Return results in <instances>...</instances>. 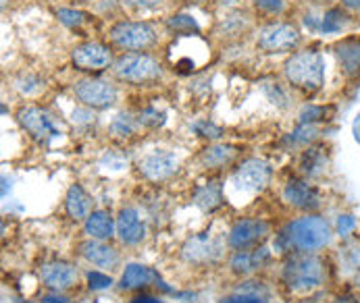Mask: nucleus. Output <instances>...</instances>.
Here are the masks:
<instances>
[{"label": "nucleus", "instance_id": "f257e3e1", "mask_svg": "<svg viewBox=\"0 0 360 303\" xmlns=\"http://www.w3.org/2000/svg\"><path fill=\"white\" fill-rule=\"evenodd\" d=\"M331 229L321 216H304L288 224V229L279 235L281 248H296L302 252H314L329 243Z\"/></svg>", "mask_w": 360, "mask_h": 303}, {"label": "nucleus", "instance_id": "f03ea898", "mask_svg": "<svg viewBox=\"0 0 360 303\" xmlns=\"http://www.w3.org/2000/svg\"><path fill=\"white\" fill-rule=\"evenodd\" d=\"M285 79L304 92H316L325 81V60L319 52L302 50L292 54L283 65Z\"/></svg>", "mask_w": 360, "mask_h": 303}, {"label": "nucleus", "instance_id": "7ed1b4c3", "mask_svg": "<svg viewBox=\"0 0 360 303\" xmlns=\"http://www.w3.org/2000/svg\"><path fill=\"white\" fill-rule=\"evenodd\" d=\"M210 56V48L205 40L196 34L192 36H179L167 50V58L173 67V71L181 75H192L202 65H206Z\"/></svg>", "mask_w": 360, "mask_h": 303}, {"label": "nucleus", "instance_id": "20e7f679", "mask_svg": "<svg viewBox=\"0 0 360 303\" xmlns=\"http://www.w3.org/2000/svg\"><path fill=\"white\" fill-rule=\"evenodd\" d=\"M112 75L121 81L127 83H153L158 81L162 75V67L158 65V60L153 58L150 54H142V52H131V54H123L112 62Z\"/></svg>", "mask_w": 360, "mask_h": 303}, {"label": "nucleus", "instance_id": "39448f33", "mask_svg": "<svg viewBox=\"0 0 360 303\" xmlns=\"http://www.w3.org/2000/svg\"><path fill=\"white\" fill-rule=\"evenodd\" d=\"M283 281L296 293H307L323 283V264L314 255H292L283 266Z\"/></svg>", "mask_w": 360, "mask_h": 303}, {"label": "nucleus", "instance_id": "423d86ee", "mask_svg": "<svg viewBox=\"0 0 360 303\" xmlns=\"http://www.w3.org/2000/svg\"><path fill=\"white\" fill-rule=\"evenodd\" d=\"M269 179H271V166L258 158H250V160L242 162L238 166V170L233 173V177L229 181L231 196L238 200L255 198L266 187Z\"/></svg>", "mask_w": 360, "mask_h": 303}, {"label": "nucleus", "instance_id": "0eeeda50", "mask_svg": "<svg viewBox=\"0 0 360 303\" xmlns=\"http://www.w3.org/2000/svg\"><path fill=\"white\" fill-rule=\"evenodd\" d=\"M108 38L121 50H148L156 44L155 27L146 21H119L110 27Z\"/></svg>", "mask_w": 360, "mask_h": 303}, {"label": "nucleus", "instance_id": "6e6552de", "mask_svg": "<svg viewBox=\"0 0 360 303\" xmlns=\"http://www.w3.org/2000/svg\"><path fill=\"white\" fill-rule=\"evenodd\" d=\"M300 42V34L290 23H269L258 32V46L264 52H290Z\"/></svg>", "mask_w": 360, "mask_h": 303}, {"label": "nucleus", "instance_id": "1a4fd4ad", "mask_svg": "<svg viewBox=\"0 0 360 303\" xmlns=\"http://www.w3.org/2000/svg\"><path fill=\"white\" fill-rule=\"evenodd\" d=\"M17 119H19L21 127L38 142H51L58 135L52 114L40 106H23L19 110Z\"/></svg>", "mask_w": 360, "mask_h": 303}, {"label": "nucleus", "instance_id": "9d476101", "mask_svg": "<svg viewBox=\"0 0 360 303\" xmlns=\"http://www.w3.org/2000/svg\"><path fill=\"white\" fill-rule=\"evenodd\" d=\"M269 235V222L260 218H244L233 224L229 231V248L240 252V250H250L258 245L264 237Z\"/></svg>", "mask_w": 360, "mask_h": 303}, {"label": "nucleus", "instance_id": "9b49d317", "mask_svg": "<svg viewBox=\"0 0 360 303\" xmlns=\"http://www.w3.org/2000/svg\"><path fill=\"white\" fill-rule=\"evenodd\" d=\"M75 96L90 108H108L117 102V88L103 79H84L75 83Z\"/></svg>", "mask_w": 360, "mask_h": 303}, {"label": "nucleus", "instance_id": "f8f14e48", "mask_svg": "<svg viewBox=\"0 0 360 303\" xmlns=\"http://www.w3.org/2000/svg\"><path fill=\"white\" fill-rule=\"evenodd\" d=\"M71 60L79 71L96 73V71L106 69L112 62V54H110V48L101 44V42H86V44L73 48Z\"/></svg>", "mask_w": 360, "mask_h": 303}, {"label": "nucleus", "instance_id": "ddd939ff", "mask_svg": "<svg viewBox=\"0 0 360 303\" xmlns=\"http://www.w3.org/2000/svg\"><path fill=\"white\" fill-rule=\"evenodd\" d=\"M177 166H179L177 156L167 150H155L140 160V170L150 181H162L171 177L177 170Z\"/></svg>", "mask_w": 360, "mask_h": 303}, {"label": "nucleus", "instance_id": "4468645a", "mask_svg": "<svg viewBox=\"0 0 360 303\" xmlns=\"http://www.w3.org/2000/svg\"><path fill=\"white\" fill-rule=\"evenodd\" d=\"M42 281L52 291H67L77 283V270L75 266L67 262H51L42 268Z\"/></svg>", "mask_w": 360, "mask_h": 303}, {"label": "nucleus", "instance_id": "2eb2a0df", "mask_svg": "<svg viewBox=\"0 0 360 303\" xmlns=\"http://www.w3.org/2000/svg\"><path fill=\"white\" fill-rule=\"evenodd\" d=\"M117 235H119V239L125 245H136V243H140L144 239L146 229H144V222H142L140 214L134 208H125V210L119 212V218H117Z\"/></svg>", "mask_w": 360, "mask_h": 303}, {"label": "nucleus", "instance_id": "dca6fc26", "mask_svg": "<svg viewBox=\"0 0 360 303\" xmlns=\"http://www.w3.org/2000/svg\"><path fill=\"white\" fill-rule=\"evenodd\" d=\"M283 200L290 203V206L298 208V210H314V208L321 206L319 194L310 187L309 183L298 181V179H294V181H290V183L285 185V189H283Z\"/></svg>", "mask_w": 360, "mask_h": 303}, {"label": "nucleus", "instance_id": "f3484780", "mask_svg": "<svg viewBox=\"0 0 360 303\" xmlns=\"http://www.w3.org/2000/svg\"><path fill=\"white\" fill-rule=\"evenodd\" d=\"M269 257H271V253L266 252L264 248H258V250H240V252H236L231 255L229 266L238 274H250L255 270H260L269 262Z\"/></svg>", "mask_w": 360, "mask_h": 303}, {"label": "nucleus", "instance_id": "a211bd4d", "mask_svg": "<svg viewBox=\"0 0 360 303\" xmlns=\"http://www.w3.org/2000/svg\"><path fill=\"white\" fill-rule=\"evenodd\" d=\"M150 283H156V287L160 285L162 289H167V287L160 283V278L156 276L155 272H153L150 268L142 266V264H129V266L125 268L123 276H121V289H127V291H131V289H142V287H146V285H150Z\"/></svg>", "mask_w": 360, "mask_h": 303}, {"label": "nucleus", "instance_id": "6ab92c4d", "mask_svg": "<svg viewBox=\"0 0 360 303\" xmlns=\"http://www.w3.org/2000/svg\"><path fill=\"white\" fill-rule=\"evenodd\" d=\"M335 54L340 58V65L346 75H359L360 73V40L359 38H346L335 46Z\"/></svg>", "mask_w": 360, "mask_h": 303}, {"label": "nucleus", "instance_id": "aec40b11", "mask_svg": "<svg viewBox=\"0 0 360 303\" xmlns=\"http://www.w3.org/2000/svg\"><path fill=\"white\" fill-rule=\"evenodd\" d=\"M115 227L117 224L112 222L110 214L104 210H96L86 218V235H90L92 239H98V241L110 239L115 233Z\"/></svg>", "mask_w": 360, "mask_h": 303}, {"label": "nucleus", "instance_id": "412c9836", "mask_svg": "<svg viewBox=\"0 0 360 303\" xmlns=\"http://www.w3.org/2000/svg\"><path fill=\"white\" fill-rule=\"evenodd\" d=\"M82 253H84V257H86L88 262H92V264H96V266H101V268H112V266L117 264V260H119L117 252H115L112 248L101 243L98 239L84 243V245H82Z\"/></svg>", "mask_w": 360, "mask_h": 303}, {"label": "nucleus", "instance_id": "4be33fe9", "mask_svg": "<svg viewBox=\"0 0 360 303\" xmlns=\"http://www.w3.org/2000/svg\"><path fill=\"white\" fill-rule=\"evenodd\" d=\"M65 208H67V214L73 220H82V218H88L92 214L90 212V198L86 196L82 185H71L69 187L67 198H65Z\"/></svg>", "mask_w": 360, "mask_h": 303}, {"label": "nucleus", "instance_id": "5701e85b", "mask_svg": "<svg viewBox=\"0 0 360 303\" xmlns=\"http://www.w3.org/2000/svg\"><path fill=\"white\" fill-rule=\"evenodd\" d=\"M236 154L238 150L233 146H212V148H206L202 160L206 166H223V164H229L236 158Z\"/></svg>", "mask_w": 360, "mask_h": 303}, {"label": "nucleus", "instance_id": "b1692460", "mask_svg": "<svg viewBox=\"0 0 360 303\" xmlns=\"http://www.w3.org/2000/svg\"><path fill=\"white\" fill-rule=\"evenodd\" d=\"M167 25H169V29L175 32L177 36H192V34H196V32L200 29V27H198V21H196L192 15H184V13L169 17V19H167Z\"/></svg>", "mask_w": 360, "mask_h": 303}, {"label": "nucleus", "instance_id": "393cba45", "mask_svg": "<svg viewBox=\"0 0 360 303\" xmlns=\"http://www.w3.org/2000/svg\"><path fill=\"white\" fill-rule=\"evenodd\" d=\"M212 252H214V248H212V243H210L208 237H196V239H192L186 245V250H184L186 257L188 260H194V262H198V260H210Z\"/></svg>", "mask_w": 360, "mask_h": 303}, {"label": "nucleus", "instance_id": "a878e982", "mask_svg": "<svg viewBox=\"0 0 360 303\" xmlns=\"http://www.w3.org/2000/svg\"><path fill=\"white\" fill-rule=\"evenodd\" d=\"M138 125H140V121H136L127 114H119L110 125V133L115 137H129L138 131Z\"/></svg>", "mask_w": 360, "mask_h": 303}, {"label": "nucleus", "instance_id": "bb28decb", "mask_svg": "<svg viewBox=\"0 0 360 303\" xmlns=\"http://www.w3.org/2000/svg\"><path fill=\"white\" fill-rule=\"evenodd\" d=\"M56 17L71 29H79L84 23L90 21V15L84 13V11H75V8H58L56 11Z\"/></svg>", "mask_w": 360, "mask_h": 303}, {"label": "nucleus", "instance_id": "cd10ccee", "mask_svg": "<svg viewBox=\"0 0 360 303\" xmlns=\"http://www.w3.org/2000/svg\"><path fill=\"white\" fill-rule=\"evenodd\" d=\"M346 23V13L342 8H331L325 13L323 21H321V29L325 34H335L342 29V25Z\"/></svg>", "mask_w": 360, "mask_h": 303}, {"label": "nucleus", "instance_id": "c85d7f7f", "mask_svg": "<svg viewBox=\"0 0 360 303\" xmlns=\"http://www.w3.org/2000/svg\"><path fill=\"white\" fill-rule=\"evenodd\" d=\"M327 116V108L323 106H304L302 114H300V123L302 125H314L319 121H325Z\"/></svg>", "mask_w": 360, "mask_h": 303}, {"label": "nucleus", "instance_id": "c756f323", "mask_svg": "<svg viewBox=\"0 0 360 303\" xmlns=\"http://www.w3.org/2000/svg\"><path fill=\"white\" fill-rule=\"evenodd\" d=\"M325 164V158L321 150H307L304 152V158H302V166L307 173H316L321 166Z\"/></svg>", "mask_w": 360, "mask_h": 303}, {"label": "nucleus", "instance_id": "7c9ffc66", "mask_svg": "<svg viewBox=\"0 0 360 303\" xmlns=\"http://www.w3.org/2000/svg\"><path fill=\"white\" fill-rule=\"evenodd\" d=\"M138 121H140V125L158 127V125H162V123H165V114H162V112H158L156 108H144V110L140 112Z\"/></svg>", "mask_w": 360, "mask_h": 303}, {"label": "nucleus", "instance_id": "2f4dec72", "mask_svg": "<svg viewBox=\"0 0 360 303\" xmlns=\"http://www.w3.org/2000/svg\"><path fill=\"white\" fill-rule=\"evenodd\" d=\"M88 285H90V289H94V291H101V289H106V287H110L112 285V278L110 276H106L103 272H90L88 274Z\"/></svg>", "mask_w": 360, "mask_h": 303}, {"label": "nucleus", "instance_id": "473e14b6", "mask_svg": "<svg viewBox=\"0 0 360 303\" xmlns=\"http://www.w3.org/2000/svg\"><path fill=\"white\" fill-rule=\"evenodd\" d=\"M257 8L266 15H279L283 11V0H257Z\"/></svg>", "mask_w": 360, "mask_h": 303}, {"label": "nucleus", "instance_id": "72a5a7b5", "mask_svg": "<svg viewBox=\"0 0 360 303\" xmlns=\"http://www.w3.org/2000/svg\"><path fill=\"white\" fill-rule=\"evenodd\" d=\"M196 131H198V135L210 137V140L221 137V129H219L217 125H212L210 121H200V123H196Z\"/></svg>", "mask_w": 360, "mask_h": 303}, {"label": "nucleus", "instance_id": "f704fd0d", "mask_svg": "<svg viewBox=\"0 0 360 303\" xmlns=\"http://www.w3.org/2000/svg\"><path fill=\"white\" fill-rule=\"evenodd\" d=\"M221 303H266L264 297H260V295H250V293H236V295H231V297H225V299H221Z\"/></svg>", "mask_w": 360, "mask_h": 303}, {"label": "nucleus", "instance_id": "c9c22d12", "mask_svg": "<svg viewBox=\"0 0 360 303\" xmlns=\"http://www.w3.org/2000/svg\"><path fill=\"white\" fill-rule=\"evenodd\" d=\"M356 227V220L352 216H340L338 220V233L340 235H350Z\"/></svg>", "mask_w": 360, "mask_h": 303}, {"label": "nucleus", "instance_id": "e433bc0d", "mask_svg": "<svg viewBox=\"0 0 360 303\" xmlns=\"http://www.w3.org/2000/svg\"><path fill=\"white\" fill-rule=\"evenodd\" d=\"M127 6H131V8H156V6H160L165 0H123Z\"/></svg>", "mask_w": 360, "mask_h": 303}, {"label": "nucleus", "instance_id": "4c0bfd02", "mask_svg": "<svg viewBox=\"0 0 360 303\" xmlns=\"http://www.w3.org/2000/svg\"><path fill=\"white\" fill-rule=\"evenodd\" d=\"M131 303H160V299H156L153 295H140V297H136Z\"/></svg>", "mask_w": 360, "mask_h": 303}, {"label": "nucleus", "instance_id": "58836bf2", "mask_svg": "<svg viewBox=\"0 0 360 303\" xmlns=\"http://www.w3.org/2000/svg\"><path fill=\"white\" fill-rule=\"evenodd\" d=\"M44 303H69L67 297H60V295H52V297H46Z\"/></svg>", "mask_w": 360, "mask_h": 303}, {"label": "nucleus", "instance_id": "ea45409f", "mask_svg": "<svg viewBox=\"0 0 360 303\" xmlns=\"http://www.w3.org/2000/svg\"><path fill=\"white\" fill-rule=\"evenodd\" d=\"M344 6H348V8H356V11H360V0H344Z\"/></svg>", "mask_w": 360, "mask_h": 303}, {"label": "nucleus", "instance_id": "a19ab883", "mask_svg": "<svg viewBox=\"0 0 360 303\" xmlns=\"http://www.w3.org/2000/svg\"><path fill=\"white\" fill-rule=\"evenodd\" d=\"M223 4H229V2H236V0H221Z\"/></svg>", "mask_w": 360, "mask_h": 303}]
</instances>
